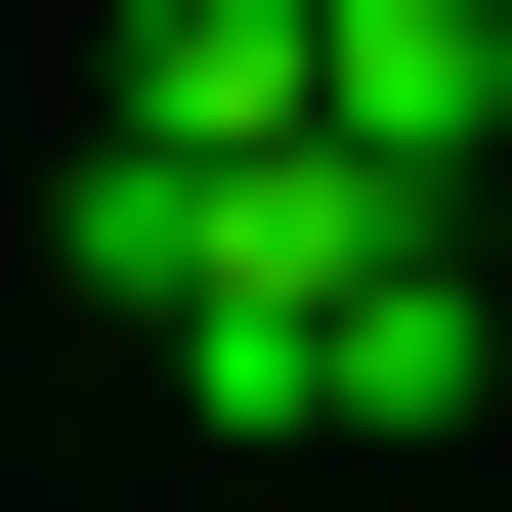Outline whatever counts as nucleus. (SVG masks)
I'll use <instances>...</instances> for the list:
<instances>
[{
	"instance_id": "1",
	"label": "nucleus",
	"mask_w": 512,
	"mask_h": 512,
	"mask_svg": "<svg viewBox=\"0 0 512 512\" xmlns=\"http://www.w3.org/2000/svg\"><path fill=\"white\" fill-rule=\"evenodd\" d=\"M43 256H86L214 427H470V384H512V256L427 214V171H342V128H86Z\"/></svg>"
},
{
	"instance_id": "2",
	"label": "nucleus",
	"mask_w": 512,
	"mask_h": 512,
	"mask_svg": "<svg viewBox=\"0 0 512 512\" xmlns=\"http://www.w3.org/2000/svg\"><path fill=\"white\" fill-rule=\"evenodd\" d=\"M256 43H299V128H342V171H427V214L512 171V0H256Z\"/></svg>"
}]
</instances>
